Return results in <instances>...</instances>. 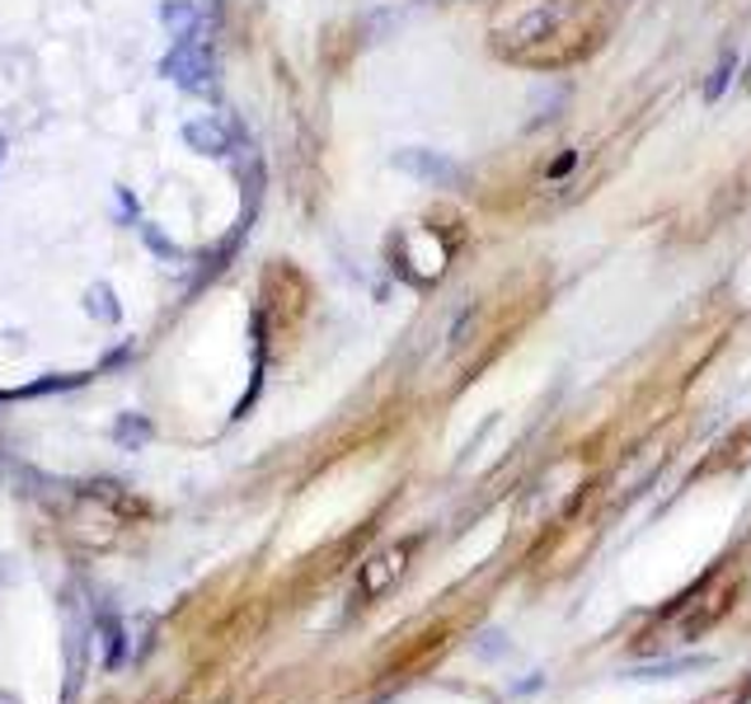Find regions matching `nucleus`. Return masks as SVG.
I'll list each match as a JSON object with an SVG mask.
<instances>
[{
  "instance_id": "4",
  "label": "nucleus",
  "mask_w": 751,
  "mask_h": 704,
  "mask_svg": "<svg viewBox=\"0 0 751 704\" xmlns=\"http://www.w3.org/2000/svg\"><path fill=\"white\" fill-rule=\"evenodd\" d=\"M184 146L207 155V161H226V155H235V132L222 117H193V123H184Z\"/></svg>"
},
{
  "instance_id": "11",
  "label": "nucleus",
  "mask_w": 751,
  "mask_h": 704,
  "mask_svg": "<svg viewBox=\"0 0 751 704\" xmlns=\"http://www.w3.org/2000/svg\"><path fill=\"white\" fill-rule=\"evenodd\" d=\"M568 169H573V151H564V155H559V161H555V165H549V179H559V174H568Z\"/></svg>"
},
{
  "instance_id": "6",
  "label": "nucleus",
  "mask_w": 751,
  "mask_h": 704,
  "mask_svg": "<svg viewBox=\"0 0 751 704\" xmlns=\"http://www.w3.org/2000/svg\"><path fill=\"white\" fill-rule=\"evenodd\" d=\"M161 24L179 38V43H188V38H197V29H203V14H197L193 0H169V6H161Z\"/></svg>"
},
{
  "instance_id": "5",
  "label": "nucleus",
  "mask_w": 751,
  "mask_h": 704,
  "mask_svg": "<svg viewBox=\"0 0 751 704\" xmlns=\"http://www.w3.org/2000/svg\"><path fill=\"white\" fill-rule=\"evenodd\" d=\"M151 437H155V423L146 418V414H117V423H113V442L123 446V452H142V446H151Z\"/></svg>"
},
{
  "instance_id": "3",
  "label": "nucleus",
  "mask_w": 751,
  "mask_h": 704,
  "mask_svg": "<svg viewBox=\"0 0 751 704\" xmlns=\"http://www.w3.org/2000/svg\"><path fill=\"white\" fill-rule=\"evenodd\" d=\"M409 555H413V540L390 545V550H381L371 563H362V582H358V587H362V597H381V592H390V587L404 578Z\"/></svg>"
},
{
  "instance_id": "12",
  "label": "nucleus",
  "mask_w": 751,
  "mask_h": 704,
  "mask_svg": "<svg viewBox=\"0 0 751 704\" xmlns=\"http://www.w3.org/2000/svg\"><path fill=\"white\" fill-rule=\"evenodd\" d=\"M747 81H751V62H747Z\"/></svg>"
},
{
  "instance_id": "8",
  "label": "nucleus",
  "mask_w": 751,
  "mask_h": 704,
  "mask_svg": "<svg viewBox=\"0 0 751 704\" xmlns=\"http://www.w3.org/2000/svg\"><path fill=\"white\" fill-rule=\"evenodd\" d=\"M733 71H738V52H723L719 56V66L709 71V81H704V104H714V100H723V90H728V81H733Z\"/></svg>"
},
{
  "instance_id": "9",
  "label": "nucleus",
  "mask_w": 751,
  "mask_h": 704,
  "mask_svg": "<svg viewBox=\"0 0 751 704\" xmlns=\"http://www.w3.org/2000/svg\"><path fill=\"white\" fill-rule=\"evenodd\" d=\"M142 240L151 245V253H165V259H169V263H179V259H184V249H179V245H174V240H169V235H161V230H155V226H146V221H142Z\"/></svg>"
},
{
  "instance_id": "2",
  "label": "nucleus",
  "mask_w": 751,
  "mask_h": 704,
  "mask_svg": "<svg viewBox=\"0 0 751 704\" xmlns=\"http://www.w3.org/2000/svg\"><path fill=\"white\" fill-rule=\"evenodd\" d=\"M394 169H404L409 179H419V184H428V188H461V165L451 161V155H442V151H423V146H409V151H400L394 155Z\"/></svg>"
},
{
  "instance_id": "7",
  "label": "nucleus",
  "mask_w": 751,
  "mask_h": 704,
  "mask_svg": "<svg viewBox=\"0 0 751 704\" xmlns=\"http://www.w3.org/2000/svg\"><path fill=\"white\" fill-rule=\"evenodd\" d=\"M85 315L99 320V324H117V320H123V301L113 297L109 282H90L85 287Z\"/></svg>"
},
{
  "instance_id": "13",
  "label": "nucleus",
  "mask_w": 751,
  "mask_h": 704,
  "mask_svg": "<svg viewBox=\"0 0 751 704\" xmlns=\"http://www.w3.org/2000/svg\"><path fill=\"white\" fill-rule=\"evenodd\" d=\"M0 151H6V142H0Z\"/></svg>"
},
{
  "instance_id": "10",
  "label": "nucleus",
  "mask_w": 751,
  "mask_h": 704,
  "mask_svg": "<svg viewBox=\"0 0 751 704\" xmlns=\"http://www.w3.org/2000/svg\"><path fill=\"white\" fill-rule=\"evenodd\" d=\"M117 217H127V221H136V198L127 188H117Z\"/></svg>"
},
{
  "instance_id": "1",
  "label": "nucleus",
  "mask_w": 751,
  "mask_h": 704,
  "mask_svg": "<svg viewBox=\"0 0 751 704\" xmlns=\"http://www.w3.org/2000/svg\"><path fill=\"white\" fill-rule=\"evenodd\" d=\"M161 75H169V81L188 94H212L216 90V56L203 38H188V43H179L161 62Z\"/></svg>"
}]
</instances>
